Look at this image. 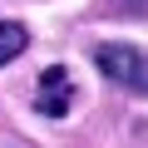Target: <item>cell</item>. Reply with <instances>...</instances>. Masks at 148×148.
<instances>
[{"instance_id": "3957f363", "label": "cell", "mask_w": 148, "mask_h": 148, "mask_svg": "<svg viewBox=\"0 0 148 148\" xmlns=\"http://www.w3.org/2000/svg\"><path fill=\"white\" fill-rule=\"evenodd\" d=\"M25 45H30V30L20 20H0V64H10L15 54H25Z\"/></svg>"}, {"instance_id": "7a4b0ae2", "label": "cell", "mask_w": 148, "mask_h": 148, "mask_svg": "<svg viewBox=\"0 0 148 148\" xmlns=\"http://www.w3.org/2000/svg\"><path fill=\"white\" fill-rule=\"evenodd\" d=\"M35 109H40L45 119H59V114L69 109V74H64L59 64H49V69L40 74V94H35Z\"/></svg>"}, {"instance_id": "6da1fadb", "label": "cell", "mask_w": 148, "mask_h": 148, "mask_svg": "<svg viewBox=\"0 0 148 148\" xmlns=\"http://www.w3.org/2000/svg\"><path fill=\"white\" fill-rule=\"evenodd\" d=\"M94 64H99V74H104L109 84H119V89H128V94H148V54H143L138 45L109 40V45L94 49Z\"/></svg>"}]
</instances>
